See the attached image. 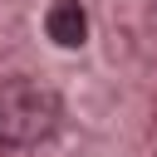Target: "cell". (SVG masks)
Instances as JSON below:
<instances>
[{
	"mask_svg": "<svg viewBox=\"0 0 157 157\" xmlns=\"http://www.w3.org/2000/svg\"><path fill=\"white\" fill-rule=\"evenodd\" d=\"M44 29H49V39L59 49H78L88 39V10L78 0H54L49 15H44Z\"/></svg>",
	"mask_w": 157,
	"mask_h": 157,
	"instance_id": "7a4b0ae2",
	"label": "cell"
},
{
	"mask_svg": "<svg viewBox=\"0 0 157 157\" xmlns=\"http://www.w3.org/2000/svg\"><path fill=\"white\" fill-rule=\"evenodd\" d=\"M59 93L34 78H0V147H39L59 128Z\"/></svg>",
	"mask_w": 157,
	"mask_h": 157,
	"instance_id": "6da1fadb",
	"label": "cell"
}]
</instances>
